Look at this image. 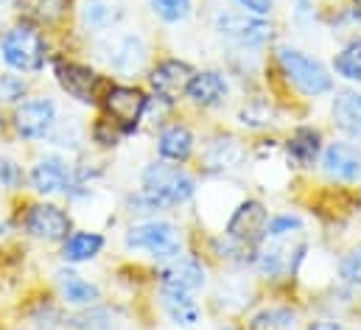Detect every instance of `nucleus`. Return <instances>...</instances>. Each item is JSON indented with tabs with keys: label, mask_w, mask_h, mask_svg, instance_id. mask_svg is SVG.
<instances>
[{
	"label": "nucleus",
	"mask_w": 361,
	"mask_h": 330,
	"mask_svg": "<svg viewBox=\"0 0 361 330\" xmlns=\"http://www.w3.org/2000/svg\"><path fill=\"white\" fill-rule=\"evenodd\" d=\"M126 247L146 249L149 255L160 257V260H174L180 257V233L166 224V221H149L140 227H132L126 236Z\"/></svg>",
	"instance_id": "nucleus-4"
},
{
	"label": "nucleus",
	"mask_w": 361,
	"mask_h": 330,
	"mask_svg": "<svg viewBox=\"0 0 361 330\" xmlns=\"http://www.w3.org/2000/svg\"><path fill=\"white\" fill-rule=\"evenodd\" d=\"M308 330H345L342 325H336V322H314Z\"/></svg>",
	"instance_id": "nucleus-35"
},
{
	"label": "nucleus",
	"mask_w": 361,
	"mask_h": 330,
	"mask_svg": "<svg viewBox=\"0 0 361 330\" xmlns=\"http://www.w3.org/2000/svg\"><path fill=\"white\" fill-rule=\"evenodd\" d=\"M334 121L336 126L361 143V95L353 90H345V92H336L334 98Z\"/></svg>",
	"instance_id": "nucleus-16"
},
{
	"label": "nucleus",
	"mask_w": 361,
	"mask_h": 330,
	"mask_svg": "<svg viewBox=\"0 0 361 330\" xmlns=\"http://www.w3.org/2000/svg\"><path fill=\"white\" fill-rule=\"evenodd\" d=\"M106 115L112 118L118 132H135L143 112H146V95L135 87H109L104 95Z\"/></svg>",
	"instance_id": "nucleus-5"
},
{
	"label": "nucleus",
	"mask_w": 361,
	"mask_h": 330,
	"mask_svg": "<svg viewBox=\"0 0 361 330\" xmlns=\"http://www.w3.org/2000/svg\"><path fill=\"white\" fill-rule=\"evenodd\" d=\"M288 255H291V238H269V244L258 252L255 263H258V269L264 274L277 277V274L294 269V263H291Z\"/></svg>",
	"instance_id": "nucleus-19"
},
{
	"label": "nucleus",
	"mask_w": 361,
	"mask_h": 330,
	"mask_svg": "<svg viewBox=\"0 0 361 330\" xmlns=\"http://www.w3.org/2000/svg\"><path fill=\"white\" fill-rule=\"evenodd\" d=\"M25 227L31 236L37 238H45V241H59V238H68L71 233V219L65 210L54 207V204H37L28 210L25 216Z\"/></svg>",
	"instance_id": "nucleus-10"
},
{
	"label": "nucleus",
	"mask_w": 361,
	"mask_h": 330,
	"mask_svg": "<svg viewBox=\"0 0 361 330\" xmlns=\"http://www.w3.org/2000/svg\"><path fill=\"white\" fill-rule=\"evenodd\" d=\"M34 8V17L37 20H56L62 11H65V0H31Z\"/></svg>",
	"instance_id": "nucleus-30"
},
{
	"label": "nucleus",
	"mask_w": 361,
	"mask_h": 330,
	"mask_svg": "<svg viewBox=\"0 0 361 330\" xmlns=\"http://www.w3.org/2000/svg\"><path fill=\"white\" fill-rule=\"evenodd\" d=\"M302 230V224H300V219H294V216H280V219H274L267 224V238H291V236H297Z\"/></svg>",
	"instance_id": "nucleus-29"
},
{
	"label": "nucleus",
	"mask_w": 361,
	"mask_h": 330,
	"mask_svg": "<svg viewBox=\"0 0 361 330\" xmlns=\"http://www.w3.org/2000/svg\"><path fill=\"white\" fill-rule=\"evenodd\" d=\"M342 277L353 286H361V249L350 252L345 260H342Z\"/></svg>",
	"instance_id": "nucleus-31"
},
{
	"label": "nucleus",
	"mask_w": 361,
	"mask_h": 330,
	"mask_svg": "<svg viewBox=\"0 0 361 330\" xmlns=\"http://www.w3.org/2000/svg\"><path fill=\"white\" fill-rule=\"evenodd\" d=\"M157 146H160V154H163L166 160L182 163V160H188L190 152H193V135H190L185 126L177 123V126H169V129L160 132Z\"/></svg>",
	"instance_id": "nucleus-20"
},
{
	"label": "nucleus",
	"mask_w": 361,
	"mask_h": 330,
	"mask_svg": "<svg viewBox=\"0 0 361 330\" xmlns=\"http://www.w3.org/2000/svg\"><path fill=\"white\" fill-rule=\"evenodd\" d=\"M59 288H62V297L73 305H92L98 300V288L73 271H59Z\"/></svg>",
	"instance_id": "nucleus-22"
},
{
	"label": "nucleus",
	"mask_w": 361,
	"mask_h": 330,
	"mask_svg": "<svg viewBox=\"0 0 361 330\" xmlns=\"http://www.w3.org/2000/svg\"><path fill=\"white\" fill-rule=\"evenodd\" d=\"M152 79V87L154 92L163 98V101H177L182 92H188V84L193 79V71L188 62H180V59H166L163 65L154 68V73L149 76Z\"/></svg>",
	"instance_id": "nucleus-11"
},
{
	"label": "nucleus",
	"mask_w": 361,
	"mask_h": 330,
	"mask_svg": "<svg viewBox=\"0 0 361 330\" xmlns=\"http://www.w3.org/2000/svg\"><path fill=\"white\" fill-rule=\"evenodd\" d=\"M25 92V82L17 76H0V101H17Z\"/></svg>",
	"instance_id": "nucleus-32"
},
{
	"label": "nucleus",
	"mask_w": 361,
	"mask_h": 330,
	"mask_svg": "<svg viewBox=\"0 0 361 330\" xmlns=\"http://www.w3.org/2000/svg\"><path fill=\"white\" fill-rule=\"evenodd\" d=\"M101 247H104V238H101V236H95V233H76V236H71V238L65 241L62 255H65V260L79 263V260L95 257V255L101 252Z\"/></svg>",
	"instance_id": "nucleus-23"
},
{
	"label": "nucleus",
	"mask_w": 361,
	"mask_h": 330,
	"mask_svg": "<svg viewBox=\"0 0 361 330\" xmlns=\"http://www.w3.org/2000/svg\"><path fill=\"white\" fill-rule=\"evenodd\" d=\"M54 71H56V79H59L62 90H65L68 95H73V98H76V101H82V104H95V101H98L101 76H98V73H92L90 68L59 59V62L54 65Z\"/></svg>",
	"instance_id": "nucleus-7"
},
{
	"label": "nucleus",
	"mask_w": 361,
	"mask_h": 330,
	"mask_svg": "<svg viewBox=\"0 0 361 330\" xmlns=\"http://www.w3.org/2000/svg\"><path fill=\"white\" fill-rule=\"evenodd\" d=\"M216 31L221 37H230L241 45H264L271 37V28L261 20V17H247V14H235V11H227V14H219L216 17Z\"/></svg>",
	"instance_id": "nucleus-8"
},
{
	"label": "nucleus",
	"mask_w": 361,
	"mask_h": 330,
	"mask_svg": "<svg viewBox=\"0 0 361 330\" xmlns=\"http://www.w3.org/2000/svg\"><path fill=\"white\" fill-rule=\"evenodd\" d=\"M163 305H166L169 317H171L177 325H182V328H193V325L199 322V317H202V311H199L196 300L190 297V291L166 288V286H163Z\"/></svg>",
	"instance_id": "nucleus-18"
},
{
	"label": "nucleus",
	"mask_w": 361,
	"mask_h": 330,
	"mask_svg": "<svg viewBox=\"0 0 361 330\" xmlns=\"http://www.w3.org/2000/svg\"><path fill=\"white\" fill-rule=\"evenodd\" d=\"M196 185L193 179L180 171L177 165H166V163H152L143 171V193L157 204V207H166V204H182L193 196Z\"/></svg>",
	"instance_id": "nucleus-1"
},
{
	"label": "nucleus",
	"mask_w": 361,
	"mask_h": 330,
	"mask_svg": "<svg viewBox=\"0 0 361 330\" xmlns=\"http://www.w3.org/2000/svg\"><path fill=\"white\" fill-rule=\"evenodd\" d=\"M56 121V106L48 98H37V101H25L17 112H14V126L23 138L28 140H39L51 132Z\"/></svg>",
	"instance_id": "nucleus-9"
},
{
	"label": "nucleus",
	"mask_w": 361,
	"mask_h": 330,
	"mask_svg": "<svg viewBox=\"0 0 361 330\" xmlns=\"http://www.w3.org/2000/svg\"><path fill=\"white\" fill-rule=\"evenodd\" d=\"M336 73L350 82H361V45H350L336 56Z\"/></svg>",
	"instance_id": "nucleus-26"
},
{
	"label": "nucleus",
	"mask_w": 361,
	"mask_h": 330,
	"mask_svg": "<svg viewBox=\"0 0 361 330\" xmlns=\"http://www.w3.org/2000/svg\"><path fill=\"white\" fill-rule=\"evenodd\" d=\"M250 14H255V17H267L271 11V0H238Z\"/></svg>",
	"instance_id": "nucleus-34"
},
{
	"label": "nucleus",
	"mask_w": 361,
	"mask_h": 330,
	"mask_svg": "<svg viewBox=\"0 0 361 330\" xmlns=\"http://www.w3.org/2000/svg\"><path fill=\"white\" fill-rule=\"evenodd\" d=\"M152 8L157 17H163L166 23H177L185 20L190 11V0H152Z\"/></svg>",
	"instance_id": "nucleus-28"
},
{
	"label": "nucleus",
	"mask_w": 361,
	"mask_h": 330,
	"mask_svg": "<svg viewBox=\"0 0 361 330\" xmlns=\"http://www.w3.org/2000/svg\"><path fill=\"white\" fill-rule=\"evenodd\" d=\"M20 179H23L20 165L11 163V160H6V157H0V185H6V188H17Z\"/></svg>",
	"instance_id": "nucleus-33"
},
{
	"label": "nucleus",
	"mask_w": 361,
	"mask_h": 330,
	"mask_svg": "<svg viewBox=\"0 0 361 330\" xmlns=\"http://www.w3.org/2000/svg\"><path fill=\"white\" fill-rule=\"evenodd\" d=\"M188 95H190V101L199 104V106H216V104L224 101L227 84L221 79V73H216V71L193 73V79L188 84Z\"/></svg>",
	"instance_id": "nucleus-17"
},
{
	"label": "nucleus",
	"mask_w": 361,
	"mask_h": 330,
	"mask_svg": "<svg viewBox=\"0 0 361 330\" xmlns=\"http://www.w3.org/2000/svg\"><path fill=\"white\" fill-rule=\"evenodd\" d=\"M325 173L339 182H356L361 176V154L348 143H331L322 154Z\"/></svg>",
	"instance_id": "nucleus-12"
},
{
	"label": "nucleus",
	"mask_w": 361,
	"mask_h": 330,
	"mask_svg": "<svg viewBox=\"0 0 361 330\" xmlns=\"http://www.w3.org/2000/svg\"><path fill=\"white\" fill-rule=\"evenodd\" d=\"M0 54H3V62L8 68L31 73V71H39L42 62H45V39L37 28L17 25L3 37Z\"/></svg>",
	"instance_id": "nucleus-2"
},
{
	"label": "nucleus",
	"mask_w": 361,
	"mask_h": 330,
	"mask_svg": "<svg viewBox=\"0 0 361 330\" xmlns=\"http://www.w3.org/2000/svg\"><path fill=\"white\" fill-rule=\"evenodd\" d=\"M146 62V42L137 37V34H126V37H118L112 45H109V65L121 73H132V71H140Z\"/></svg>",
	"instance_id": "nucleus-14"
},
{
	"label": "nucleus",
	"mask_w": 361,
	"mask_h": 330,
	"mask_svg": "<svg viewBox=\"0 0 361 330\" xmlns=\"http://www.w3.org/2000/svg\"><path fill=\"white\" fill-rule=\"evenodd\" d=\"M267 224L269 221H267L264 204L261 202H244V204H238V210L227 221V238L241 244V247H250L267 236Z\"/></svg>",
	"instance_id": "nucleus-6"
},
{
	"label": "nucleus",
	"mask_w": 361,
	"mask_h": 330,
	"mask_svg": "<svg viewBox=\"0 0 361 330\" xmlns=\"http://www.w3.org/2000/svg\"><path fill=\"white\" fill-rule=\"evenodd\" d=\"M250 330H297V314L291 308H267L252 319Z\"/></svg>",
	"instance_id": "nucleus-25"
},
{
	"label": "nucleus",
	"mask_w": 361,
	"mask_h": 330,
	"mask_svg": "<svg viewBox=\"0 0 361 330\" xmlns=\"http://www.w3.org/2000/svg\"><path fill=\"white\" fill-rule=\"evenodd\" d=\"M286 152H288V160L300 168L311 165L319 154V132L314 129H297L291 135V140L286 143Z\"/></svg>",
	"instance_id": "nucleus-21"
},
{
	"label": "nucleus",
	"mask_w": 361,
	"mask_h": 330,
	"mask_svg": "<svg viewBox=\"0 0 361 330\" xmlns=\"http://www.w3.org/2000/svg\"><path fill=\"white\" fill-rule=\"evenodd\" d=\"M277 62H280L286 79L294 84L297 90H302L305 95H322V92L331 90L328 71L317 59L305 56L302 51H297V48H280L277 51Z\"/></svg>",
	"instance_id": "nucleus-3"
},
{
	"label": "nucleus",
	"mask_w": 361,
	"mask_h": 330,
	"mask_svg": "<svg viewBox=\"0 0 361 330\" xmlns=\"http://www.w3.org/2000/svg\"><path fill=\"white\" fill-rule=\"evenodd\" d=\"M238 160H241V149H238V143H235L233 138L213 143V149H210V163L216 165V168H233Z\"/></svg>",
	"instance_id": "nucleus-27"
},
{
	"label": "nucleus",
	"mask_w": 361,
	"mask_h": 330,
	"mask_svg": "<svg viewBox=\"0 0 361 330\" xmlns=\"http://www.w3.org/2000/svg\"><path fill=\"white\" fill-rule=\"evenodd\" d=\"M82 20L92 31H104V28H109V25H115L121 20V11L115 6H109L106 0H85Z\"/></svg>",
	"instance_id": "nucleus-24"
},
{
	"label": "nucleus",
	"mask_w": 361,
	"mask_h": 330,
	"mask_svg": "<svg viewBox=\"0 0 361 330\" xmlns=\"http://www.w3.org/2000/svg\"><path fill=\"white\" fill-rule=\"evenodd\" d=\"M160 280L166 288H180V291H196L204 286V269L202 263L190 260V257H174L163 271Z\"/></svg>",
	"instance_id": "nucleus-13"
},
{
	"label": "nucleus",
	"mask_w": 361,
	"mask_h": 330,
	"mask_svg": "<svg viewBox=\"0 0 361 330\" xmlns=\"http://www.w3.org/2000/svg\"><path fill=\"white\" fill-rule=\"evenodd\" d=\"M31 182L39 193H59L71 188V173H68V165L62 163L59 157H45L34 165L31 171Z\"/></svg>",
	"instance_id": "nucleus-15"
}]
</instances>
